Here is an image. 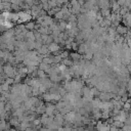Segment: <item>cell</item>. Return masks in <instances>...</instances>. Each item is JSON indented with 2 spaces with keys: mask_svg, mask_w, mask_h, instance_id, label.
<instances>
[{
  "mask_svg": "<svg viewBox=\"0 0 131 131\" xmlns=\"http://www.w3.org/2000/svg\"><path fill=\"white\" fill-rule=\"evenodd\" d=\"M119 6H120V5H119L117 2H116V3H114V5H113V7H114V10H118V9H119Z\"/></svg>",
  "mask_w": 131,
  "mask_h": 131,
  "instance_id": "obj_1",
  "label": "cell"
},
{
  "mask_svg": "<svg viewBox=\"0 0 131 131\" xmlns=\"http://www.w3.org/2000/svg\"><path fill=\"white\" fill-rule=\"evenodd\" d=\"M67 1H68V0H56V2L59 3V4H60V3H64V2H67Z\"/></svg>",
  "mask_w": 131,
  "mask_h": 131,
  "instance_id": "obj_2",
  "label": "cell"
},
{
  "mask_svg": "<svg viewBox=\"0 0 131 131\" xmlns=\"http://www.w3.org/2000/svg\"><path fill=\"white\" fill-rule=\"evenodd\" d=\"M26 2H27L28 4H32V3L34 2V0H26Z\"/></svg>",
  "mask_w": 131,
  "mask_h": 131,
  "instance_id": "obj_3",
  "label": "cell"
}]
</instances>
